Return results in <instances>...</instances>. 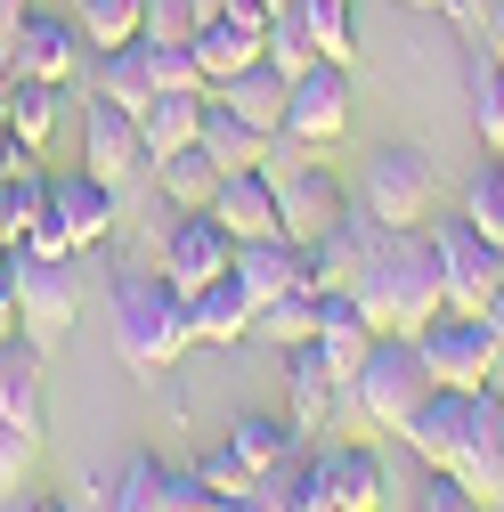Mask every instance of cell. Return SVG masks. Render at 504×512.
I'll return each mask as SVG.
<instances>
[{
    "instance_id": "cell-1",
    "label": "cell",
    "mask_w": 504,
    "mask_h": 512,
    "mask_svg": "<svg viewBox=\"0 0 504 512\" xmlns=\"http://www.w3.org/2000/svg\"><path fill=\"white\" fill-rule=\"evenodd\" d=\"M358 309L374 317L383 334H423L439 309H448V285H439V252H431V228H383L366 277L350 285Z\"/></svg>"
},
{
    "instance_id": "cell-2",
    "label": "cell",
    "mask_w": 504,
    "mask_h": 512,
    "mask_svg": "<svg viewBox=\"0 0 504 512\" xmlns=\"http://www.w3.org/2000/svg\"><path fill=\"white\" fill-rule=\"evenodd\" d=\"M114 350L139 374H163L179 350H204L196 342V293H179L163 269L114 277Z\"/></svg>"
},
{
    "instance_id": "cell-3",
    "label": "cell",
    "mask_w": 504,
    "mask_h": 512,
    "mask_svg": "<svg viewBox=\"0 0 504 512\" xmlns=\"http://www.w3.org/2000/svg\"><path fill=\"white\" fill-rule=\"evenodd\" d=\"M423 399H431V366H423L415 334H374L366 366L350 374V415H366L374 431H399Z\"/></svg>"
},
{
    "instance_id": "cell-4",
    "label": "cell",
    "mask_w": 504,
    "mask_h": 512,
    "mask_svg": "<svg viewBox=\"0 0 504 512\" xmlns=\"http://www.w3.org/2000/svg\"><path fill=\"white\" fill-rule=\"evenodd\" d=\"M431 382H448V391H488L496 382V358H504V326L488 309H439L431 326L415 334Z\"/></svg>"
},
{
    "instance_id": "cell-5",
    "label": "cell",
    "mask_w": 504,
    "mask_h": 512,
    "mask_svg": "<svg viewBox=\"0 0 504 512\" xmlns=\"http://www.w3.org/2000/svg\"><path fill=\"white\" fill-rule=\"evenodd\" d=\"M269 179H277V212H285V236H326L342 212H350V187L318 163V147H301V139H277L269 147V163H261Z\"/></svg>"
},
{
    "instance_id": "cell-6",
    "label": "cell",
    "mask_w": 504,
    "mask_h": 512,
    "mask_svg": "<svg viewBox=\"0 0 504 512\" xmlns=\"http://www.w3.org/2000/svg\"><path fill=\"white\" fill-rule=\"evenodd\" d=\"M350 196L383 220V228H423V220H431V196H439V171H431L423 147H374V155L358 163V187H350Z\"/></svg>"
},
{
    "instance_id": "cell-7",
    "label": "cell",
    "mask_w": 504,
    "mask_h": 512,
    "mask_svg": "<svg viewBox=\"0 0 504 512\" xmlns=\"http://www.w3.org/2000/svg\"><path fill=\"white\" fill-rule=\"evenodd\" d=\"M74 317H82V269H74V252L66 261H49V252H17V334L57 350L74 334Z\"/></svg>"
},
{
    "instance_id": "cell-8",
    "label": "cell",
    "mask_w": 504,
    "mask_h": 512,
    "mask_svg": "<svg viewBox=\"0 0 504 512\" xmlns=\"http://www.w3.org/2000/svg\"><path fill=\"white\" fill-rule=\"evenodd\" d=\"M155 269L179 285V293H204L212 277L236 269V236L212 220V212H171L163 204V228H155Z\"/></svg>"
},
{
    "instance_id": "cell-9",
    "label": "cell",
    "mask_w": 504,
    "mask_h": 512,
    "mask_svg": "<svg viewBox=\"0 0 504 512\" xmlns=\"http://www.w3.org/2000/svg\"><path fill=\"white\" fill-rule=\"evenodd\" d=\"M431 228V252H439V285H448V309H488L496 277H504V244L480 236L464 212H439L423 220Z\"/></svg>"
},
{
    "instance_id": "cell-10",
    "label": "cell",
    "mask_w": 504,
    "mask_h": 512,
    "mask_svg": "<svg viewBox=\"0 0 504 512\" xmlns=\"http://www.w3.org/2000/svg\"><path fill=\"white\" fill-rule=\"evenodd\" d=\"M147 131H139V114L131 106H114V98H98L90 90V106H82V171H98L106 187H147Z\"/></svg>"
},
{
    "instance_id": "cell-11",
    "label": "cell",
    "mask_w": 504,
    "mask_h": 512,
    "mask_svg": "<svg viewBox=\"0 0 504 512\" xmlns=\"http://www.w3.org/2000/svg\"><path fill=\"white\" fill-rule=\"evenodd\" d=\"M82 25L74 17H49V9H25L17 33L0 41V66L9 74H33V82H74L82 74Z\"/></svg>"
},
{
    "instance_id": "cell-12",
    "label": "cell",
    "mask_w": 504,
    "mask_h": 512,
    "mask_svg": "<svg viewBox=\"0 0 504 512\" xmlns=\"http://www.w3.org/2000/svg\"><path fill=\"white\" fill-rule=\"evenodd\" d=\"M350 131V66L318 57L309 74H293V98H285V139L301 147H334Z\"/></svg>"
},
{
    "instance_id": "cell-13",
    "label": "cell",
    "mask_w": 504,
    "mask_h": 512,
    "mask_svg": "<svg viewBox=\"0 0 504 512\" xmlns=\"http://www.w3.org/2000/svg\"><path fill=\"white\" fill-rule=\"evenodd\" d=\"M374 244H383V220L350 196V212L326 236H309V285H318V293H350L366 277V261H374Z\"/></svg>"
},
{
    "instance_id": "cell-14",
    "label": "cell",
    "mask_w": 504,
    "mask_h": 512,
    "mask_svg": "<svg viewBox=\"0 0 504 512\" xmlns=\"http://www.w3.org/2000/svg\"><path fill=\"white\" fill-rule=\"evenodd\" d=\"M122 212H131V196L122 187H106L98 171H57V220L74 228V252H90V244H106L114 228H122Z\"/></svg>"
},
{
    "instance_id": "cell-15",
    "label": "cell",
    "mask_w": 504,
    "mask_h": 512,
    "mask_svg": "<svg viewBox=\"0 0 504 512\" xmlns=\"http://www.w3.org/2000/svg\"><path fill=\"white\" fill-rule=\"evenodd\" d=\"M285 415H293L301 431H326L334 415H350V382L326 374L318 342H293V350H285Z\"/></svg>"
},
{
    "instance_id": "cell-16",
    "label": "cell",
    "mask_w": 504,
    "mask_h": 512,
    "mask_svg": "<svg viewBox=\"0 0 504 512\" xmlns=\"http://www.w3.org/2000/svg\"><path fill=\"white\" fill-rule=\"evenodd\" d=\"M236 277H244L252 309H261V301L309 285V244H301V236H244V244H236ZM309 293H318V285H309Z\"/></svg>"
},
{
    "instance_id": "cell-17",
    "label": "cell",
    "mask_w": 504,
    "mask_h": 512,
    "mask_svg": "<svg viewBox=\"0 0 504 512\" xmlns=\"http://www.w3.org/2000/svg\"><path fill=\"white\" fill-rule=\"evenodd\" d=\"M41 407H49V350L25 334H0V415L17 431H41Z\"/></svg>"
},
{
    "instance_id": "cell-18",
    "label": "cell",
    "mask_w": 504,
    "mask_h": 512,
    "mask_svg": "<svg viewBox=\"0 0 504 512\" xmlns=\"http://www.w3.org/2000/svg\"><path fill=\"white\" fill-rule=\"evenodd\" d=\"M318 472H326V512H383L391 496V472L374 447H318Z\"/></svg>"
},
{
    "instance_id": "cell-19",
    "label": "cell",
    "mask_w": 504,
    "mask_h": 512,
    "mask_svg": "<svg viewBox=\"0 0 504 512\" xmlns=\"http://www.w3.org/2000/svg\"><path fill=\"white\" fill-rule=\"evenodd\" d=\"M374 334H383V326H374V317L358 309V293H326V301H318V358H326V374H334V382H350V374L366 366Z\"/></svg>"
},
{
    "instance_id": "cell-20",
    "label": "cell",
    "mask_w": 504,
    "mask_h": 512,
    "mask_svg": "<svg viewBox=\"0 0 504 512\" xmlns=\"http://www.w3.org/2000/svg\"><path fill=\"white\" fill-rule=\"evenodd\" d=\"M212 220L244 244V236H285V212H277V179L269 171H228L220 196H212Z\"/></svg>"
},
{
    "instance_id": "cell-21",
    "label": "cell",
    "mask_w": 504,
    "mask_h": 512,
    "mask_svg": "<svg viewBox=\"0 0 504 512\" xmlns=\"http://www.w3.org/2000/svg\"><path fill=\"white\" fill-rule=\"evenodd\" d=\"M261 41H269L261 17H204L196 33H187V49H196L204 82H228V74H244V66H261Z\"/></svg>"
},
{
    "instance_id": "cell-22",
    "label": "cell",
    "mask_w": 504,
    "mask_h": 512,
    "mask_svg": "<svg viewBox=\"0 0 504 512\" xmlns=\"http://www.w3.org/2000/svg\"><path fill=\"white\" fill-rule=\"evenodd\" d=\"M220 179H228V171H220L204 147H171V155H155V163H147V187H155L171 212H212Z\"/></svg>"
},
{
    "instance_id": "cell-23",
    "label": "cell",
    "mask_w": 504,
    "mask_h": 512,
    "mask_svg": "<svg viewBox=\"0 0 504 512\" xmlns=\"http://www.w3.org/2000/svg\"><path fill=\"white\" fill-rule=\"evenodd\" d=\"M212 98L228 106V114H244L252 131H269V139H285V98H293V82L269 66H244V74H228V82H212Z\"/></svg>"
},
{
    "instance_id": "cell-24",
    "label": "cell",
    "mask_w": 504,
    "mask_h": 512,
    "mask_svg": "<svg viewBox=\"0 0 504 512\" xmlns=\"http://www.w3.org/2000/svg\"><path fill=\"white\" fill-rule=\"evenodd\" d=\"M228 447L252 464V480H261L269 464H285V456H301L309 447V431L293 423V415H261V407H236V423H228Z\"/></svg>"
},
{
    "instance_id": "cell-25",
    "label": "cell",
    "mask_w": 504,
    "mask_h": 512,
    "mask_svg": "<svg viewBox=\"0 0 504 512\" xmlns=\"http://www.w3.org/2000/svg\"><path fill=\"white\" fill-rule=\"evenodd\" d=\"M196 147H204V155H212L220 171H261L277 139H269V131H252L244 114H228V106L212 98V106H204V131H196Z\"/></svg>"
},
{
    "instance_id": "cell-26",
    "label": "cell",
    "mask_w": 504,
    "mask_h": 512,
    "mask_svg": "<svg viewBox=\"0 0 504 512\" xmlns=\"http://www.w3.org/2000/svg\"><path fill=\"white\" fill-rule=\"evenodd\" d=\"M252 334V293H244V277L228 269V277H212L204 293H196V342L204 350H228V342H244Z\"/></svg>"
},
{
    "instance_id": "cell-27",
    "label": "cell",
    "mask_w": 504,
    "mask_h": 512,
    "mask_svg": "<svg viewBox=\"0 0 504 512\" xmlns=\"http://www.w3.org/2000/svg\"><path fill=\"white\" fill-rule=\"evenodd\" d=\"M90 90H98V98H114V106H131V114H147V106H155V66H147V41L98 49V66H90Z\"/></svg>"
},
{
    "instance_id": "cell-28",
    "label": "cell",
    "mask_w": 504,
    "mask_h": 512,
    "mask_svg": "<svg viewBox=\"0 0 504 512\" xmlns=\"http://www.w3.org/2000/svg\"><path fill=\"white\" fill-rule=\"evenodd\" d=\"M204 106H212V90H155V106L139 114V131H147V155L196 147V131H204Z\"/></svg>"
},
{
    "instance_id": "cell-29",
    "label": "cell",
    "mask_w": 504,
    "mask_h": 512,
    "mask_svg": "<svg viewBox=\"0 0 504 512\" xmlns=\"http://www.w3.org/2000/svg\"><path fill=\"white\" fill-rule=\"evenodd\" d=\"M252 496H261L269 512H326V472H318V456H285V464H269L261 480H252Z\"/></svg>"
},
{
    "instance_id": "cell-30",
    "label": "cell",
    "mask_w": 504,
    "mask_h": 512,
    "mask_svg": "<svg viewBox=\"0 0 504 512\" xmlns=\"http://www.w3.org/2000/svg\"><path fill=\"white\" fill-rule=\"evenodd\" d=\"M318 301H326V293H309V285H293V293L261 301V309H252V342H269V350L318 342Z\"/></svg>"
},
{
    "instance_id": "cell-31",
    "label": "cell",
    "mask_w": 504,
    "mask_h": 512,
    "mask_svg": "<svg viewBox=\"0 0 504 512\" xmlns=\"http://www.w3.org/2000/svg\"><path fill=\"white\" fill-rule=\"evenodd\" d=\"M57 90H66V82H33V74H9V106H0V114H9V131L41 155L49 147V131H57Z\"/></svg>"
},
{
    "instance_id": "cell-32",
    "label": "cell",
    "mask_w": 504,
    "mask_h": 512,
    "mask_svg": "<svg viewBox=\"0 0 504 512\" xmlns=\"http://www.w3.org/2000/svg\"><path fill=\"white\" fill-rule=\"evenodd\" d=\"M472 131L488 155H504V57L472 49Z\"/></svg>"
},
{
    "instance_id": "cell-33",
    "label": "cell",
    "mask_w": 504,
    "mask_h": 512,
    "mask_svg": "<svg viewBox=\"0 0 504 512\" xmlns=\"http://www.w3.org/2000/svg\"><path fill=\"white\" fill-rule=\"evenodd\" d=\"M74 25L90 49H122L147 33V0H74Z\"/></svg>"
},
{
    "instance_id": "cell-34",
    "label": "cell",
    "mask_w": 504,
    "mask_h": 512,
    "mask_svg": "<svg viewBox=\"0 0 504 512\" xmlns=\"http://www.w3.org/2000/svg\"><path fill=\"white\" fill-rule=\"evenodd\" d=\"M309 41H318V57H334V66H358V25H350V0H293Z\"/></svg>"
},
{
    "instance_id": "cell-35",
    "label": "cell",
    "mask_w": 504,
    "mask_h": 512,
    "mask_svg": "<svg viewBox=\"0 0 504 512\" xmlns=\"http://www.w3.org/2000/svg\"><path fill=\"white\" fill-rule=\"evenodd\" d=\"M261 57L293 82V74H309L318 66V41H309V25H301V9H285V17H269V41H261Z\"/></svg>"
},
{
    "instance_id": "cell-36",
    "label": "cell",
    "mask_w": 504,
    "mask_h": 512,
    "mask_svg": "<svg viewBox=\"0 0 504 512\" xmlns=\"http://www.w3.org/2000/svg\"><path fill=\"white\" fill-rule=\"evenodd\" d=\"M106 512H163V456H131V464H122Z\"/></svg>"
},
{
    "instance_id": "cell-37",
    "label": "cell",
    "mask_w": 504,
    "mask_h": 512,
    "mask_svg": "<svg viewBox=\"0 0 504 512\" xmlns=\"http://www.w3.org/2000/svg\"><path fill=\"white\" fill-rule=\"evenodd\" d=\"M464 220H472L480 236L504 244V155H488V163L472 171V187H464Z\"/></svg>"
},
{
    "instance_id": "cell-38",
    "label": "cell",
    "mask_w": 504,
    "mask_h": 512,
    "mask_svg": "<svg viewBox=\"0 0 504 512\" xmlns=\"http://www.w3.org/2000/svg\"><path fill=\"white\" fill-rule=\"evenodd\" d=\"M147 66H155V90H212L187 41H147Z\"/></svg>"
},
{
    "instance_id": "cell-39",
    "label": "cell",
    "mask_w": 504,
    "mask_h": 512,
    "mask_svg": "<svg viewBox=\"0 0 504 512\" xmlns=\"http://www.w3.org/2000/svg\"><path fill=\"white\" fill-rule=\"evenodd\" d=\"M33 456H41V431H17L9 415H0V496H17L33 480Z\"/></svg>"
},
{
    "instance_id": "cell-40",
    "label": "cell",
    "mask_w": 504,
    "mask_h": 512,
    "mask_svg": "<svg viewBox=\"0 0 504 512\" xmlns=\"http://www.w3.org/2000/svg\"><path fill=\"white\" fill-rule=\"evenodd\" d=\"M163 512H220V496H212V480L196 464H187V472L163 464Z\"/></svg>"
},
{
    "instance_id": "cell-41",
    "label": "cell",
    "mask_w": 504,
    "mask_h": 512,
    "mask_svg": "<svg viewBox=\"0 0 504 512\" xmlns=\"http://www.w3.org/2000/svg\"><path fill=\"white\" fill-rule=\"evenodd\" d=\"M196 472H204V480H212V496H220V504H228V496H244V488H252V464H244V456H236V447H228V439H220V447H212V456H196Z\"/></svg>"
},
{
    "instance_id": "cell-42",
    "label": "cell",
    "mask_w": 504,
    "mask_h": 512,
    "mask_svg": "<svg viewBox=\"0 0 504 512\" xmlns=\"http://www.w3.org/2000/svg\"><path fill=\"white\" fill-rule=\"evenodd\" d=\"M204 17H196V0H147V33L139 41H187Z\"/></svg>"
},
{
    "instance_id": "cell-43",
    "label": "cell",
    "mask_w": 504,
    "mask_h": 512,
    "mask_svg": "<svg viewBox=\"0 0 504 512\" xmlns=\"http://www.w3.org/2000/svg\"><path fill=\"white\" fill-rule=\"evenodd\" d=\"M415 512H480V496H472L464 480H448V472H431L423 496H415Z\"/></svg>"
},
{
    "instance_id": "cell-44",
    "label": "cell",
    "mask_w": 504,
    "mask_h": 512,
    "mask_svg": "<svg viewBox=\"0 0 504 512\" xmlns=\"http://www.w3.org/2000/svg\"><path fill=\"white\" fill-rule=\"evenodd\" d=\"M480 456L504 464V391H480Z\"/></svg>"
},
{
    "instance_id": "cell-45",
    "label": "cell",
    "mask_w": 504,
    "mask_h": 512,
    "mask_svg": "<svg viewBox=\"0 0 504 512\" xmlns=\"http://www.w3.org/2000/svg\"><path fill=\"white\" fill-rule=\"evenodd\" d=\"M0 334H17V252L0 244Z\"/></svg>"
},
{
    "instance_id": "cell-46",
    "label": "cell",
    "mask_w": 504,
    "mask_h": 512,
    "mask_svg": "<svg viewBox=\"0 0 504 512\" xmlns=\"http://www.w3.org/2000/svg\"><path fill=\"white\" fill-rule=\"evenodd\" d=\"M25 163H33V147L9 131V114H0V179H9V171H25Z\"/></svg>"
},
{
    "instance_id": "cell-47",
    "label": "cell",
    "mask_w": 504,
    "mask_h": 512,
    "mask_svg": "<svg viewBox=\"0 0 504 512\" xmlns=\"http://www.w3.org/2000/svg\"><path fill=\"white\" fill-rule=\"evenodd\" d=\"M220 512H269V504H261V496H252V488H244V496H228Z\"/></svg>"
},
{
    "instance_id": "cell-48",
    "label": "cell",
    "mask_w": 504,
    "mask_h": 512,
    "mask_svg": "<svg viewBox=\"0 0 504 512\" xmlns=\"http://www.w3.org/2000/svg\"><path fill=\"white\" fill-rule=\"evenodd\" d=\"M25 512H74V504H66V496H33Z\"/></svg>"
},
{
    "instance_id": "cell-49",
    "label": "cell",
    "mask_w": 504,
    "mask_h": 512,
    "mask_svg": "<svg viewBox=\"0 0 504 512\" xmlns=\"http://www.w3.org/2000/svg\"><path fill=\"white\" fill-rule=\"evenodd\" d=\"M488 317H496V326H504V277H496V293H488Z\"/></svg>"
},
{
    "instance_id": "cell-50",
    "label": "cell",
    "mask_w": 504,
    "mask_h": 512,
    "mask_svg": "<svg viewBox=\"0 0 504 512\" xmlns=\"http://www.w3.org/2000/svg\"><path fill=\"white\" fill-rule=\"evenodd\" d=\"M261 9H269V17H285V9H293V0H261Z\"/></svg>"
},
{
    "instance_id": "cell-51",
    "label": "cell",
    "mask_w": 504,
    "mask_h": 512,
    "mask_svg": "<svg viewBox=\"0 0 504 512\" xmlns=\"http://www.w3.org/2000/svg\"><path fill=\"white\" fill-rule=\"evenodd\" d=\"M488 391H504V358H496V382H488Z\"/></svg>"
},
{
    "instance_id": "cell-52",
    "label": "cell",
    "mask_w": 504,
    "mask_h": 512,
    "mask_svg": "<svg viewBox=\"0 0 504 512\" xmlns=\"http://www.w3.org/2000/svg\"><path fill=\"white\" fill-rule=\"evenodd\" d=\"M407 9H439V0H407Z\"/></svg>"
},
{
    "instance_id": "cell-53",
    "label": "cell",
    "mask_w": 504,
    "mask_h": 512,
    "mask_svg": "<svg viewBox=\"0 0 504 512\" xmlns=\"http://www.w3.org/2000/svg\"><path fill=\"white\" fill-rule=\"evenodd\" d=\"M488 504H504V480H496V496H488Z\"/></svg>"
},
{
    "instance_id": "cell-54",
    "label": "cell",
    "mask_w": 504,
    "mask_h": 512,
    "mask_svg": "<svg viewBox=\"0 0 504 512\" xmlns=\"http://www.w3.org/2000/svg\"><path fill=\"white\" fill-rule=\"evenodd\" d=\"M496 57H504V49H496Z\"/></svg>"
}]
</instances>
